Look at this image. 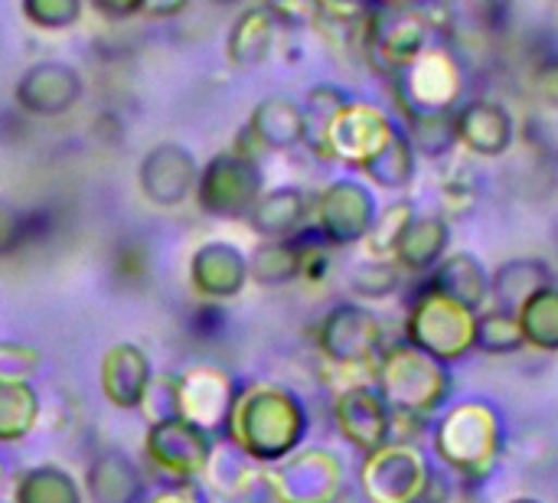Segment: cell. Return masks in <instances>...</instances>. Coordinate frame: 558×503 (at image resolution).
I'll return each instance as SVG.
<instances>
[{
  "mask_svg": "<svg viewBox=\"0 0 558 503\" xmlns=\"http://www.w3.org/2000/svg\"><path fill=\"white\" fill-rule=\"evenodd\" d=\"M271 478L284 503H333L343 488V465L324 448L294 452L271 468Z\"/></svg>",
  "mask_w": 558,
  "mask_h": 503,
  "instance_id": "14",
  "label": "cell"
},
{
  "mask_svg": "<svg viewBox=\"0 0 558 503\" xmlns=\"http://www.w3.org/2000/svg\"><path fill=\"white\" fill-rule=\"evenodd\" d=\"M428 475L432 465L415 445L389 442L366 455L360 468V488L369 503H415Z\"/></svg>",
  "mask_w": 558,
  "mask_h": 503,
  "instance_id": "11",
  "label": "cell"
},
{
  "mask_svg": "<svg viewBox=\"0 0 558 503\" xmlns=\"http://www.w3.org/2000/svg\"><path fill=\"white\" fill-rule=\"evenodd\" d=\"M435 458L464 484H484L507 448L504 416L487 399H468L448 409L432 429Z\"/></svg>",
  "mask_w": 558,
  "mask_h": 503,
  "instance_id": "2",
  "label": "cell"
},
{
  "mask_svg": "<svg viewBox=\"0 0 558 503\" xmlns=\"http://www.w3.org/2000/svg\"><path fill=\"white\" fill-rule=\"evenodd\" d=\"M415 216V206L412 203H405V200H399V203H389V206H383L379 213H376V223H373V229H369V236L363 239L366 245H369V255H392V249H396V239L402 236V229L409 226V219Z\"/></svg>",
  "mask_w": 558,
  "mask_h": 503,
  "instance_id": "37",
  "label": "cell"
},
{
  "mask_svg": "<svg viewBox=\"0 0 558 503\" xmlns=\"http://www.w3.org/2000/svg\"><path fill=\"white\" fill-rule=\"evenodd\" d=\"M144 475L124 452H101L85 471V494L92 503H144Z\"/></svg>",
  "mask_w": 558,
  "mask_h": 503,
  "instance_id": "24",
  "label": "cell"
},
{
  "mask_svg": "<svg viewBox=\"0 0 558 503\" xmlns=\"http://www.w3.org/2000/svg\"><path fill=\"white\" fill-rule=\"evenodd\" d=\"M262 471V465H255L252 458H245L232 442L226 445H216L213 448V458L206 465V481L216 494H226V498H239V491Z\"/></svg>",
  "mask_w": 558,
  "mask_h": 503,
  "instance_id": "35",
  "label": "cell"
},
{
  "mask_svg": "<svg viewBox=\"0 0 558 503\" xmlns=\"http://www.w3.org/2000/svg\"><path fill=\"white\" fill-rule=\"evenodd\" d=\"M39 393L33 383H0V445H16L39 422Z\"/></svg>",
  "mask_w": 558,
  "mask_h": 503,
  "instance_id": "31",
  "label": "cell"
},
{
  "mask_svg": "<svg viewBox=\"0 0 558 503\" xmlns=\"http://www.w3.org/2000/svg\"><path fill=\"white\" fill-rule=\"evenodd\" d=\"M314 200L301 187H275L258 196L248 213V223L265 239H291L307 229Z\"/></svg>",
  "mask_w": 558,
  "mask_h": 503,
  "instance_id": "23",
  "label": "cell"
},
{
  "mask_svg": "<svg viewBox=\"0 0 558 503\" xmlns=\"http://www.w3.org/2000/svg\"><path fill=\"white\" fill-rule=\"evenodd\" d=\"M520 327L526 337V347H536L543 354H558V285L539 288L520 311Z\"/></svg>",
  "mask_w": 558,
  "mask_h": 503,
  "instance_id": "32",
  "label": "cell"
},
{
  "mask_svg": "<svg viewBox=\"0 0 558 503\" xmlns=\"http://www.w3.org/2000/svg\"><path fill=\"white\" fill-rule=\"evenodd\" d=\"M304 137H307L304 108L284 95H271L255 105L235 144H252L248 154L258 157V151H291L304 144Z\"/></svg>",
  "mask_w": 558,
  "mask_h": 503,
  "instance_id": "19",
  "label": "cell"
},
{
  "mask_svg": "<svg viewBox=\"0 0 558 503\" xmlns=\"http://www.w3.org/2000/svg\"><path fill=\"white\" fill-rule=\"evenodd\" d=\"M248 282V259L232 242H203L190 259V285L206 301H229Z\"/></svg>",
  "mask_w": 558,
  "mask_h": 503,
  "instance_id": "20",
  "label": "cell"
},
{
  "mask_svg": "<svg viewBox=\"0 0 558 503\" xmlns=\"http://www.w3.org/2000/svg\"><path fill=\"white\" fill-rule=\"evenodd\" d=\"M235 503H284V498H281V491H278V484H275L271 471L262 468V471L239 491Z\"/></svg>",
  "mask_w": 558,
  "mask_h": 503,
  "instance_id": "42",
  "label": "cell"
},
{
  "mask_svg": "<svg viewBox=\"0 0 558 503\" xmlns=\"http://www.w3.org/2000/svg\"><path fill=\"white\" fill-rule=\"evenodd\" d=\"M190 0H147L144 3V13L147 16H177Z\"/></svg>",
  "mask_w": 558,
  "mask_h": 503,
  "instance_id": "47",
  "label": "cell"
},
{
  "mask_svg": "<svg viewBox=\"0 0 558 503\" xmlns=\"http://www.w3.org/2000/svg\"><path fill=\"white\" fill-rule=\"evenodd\" d=\"M415 160H418V154L399 124V134L363 167V173L373 183H379L383 190H405L415 180Z\"/></svg>",
  "mask_w": 558,
  "mask_h": 503,
  "instance_id": "34",
  "label": "cell"
},
{
  "mask_svg": "<svg viewBox=\"0 0 558 503\" xmlns=\"http://www.w3.org/2000/svg\"><path fill=\"white\" fill-rule=\"evenodd\" d=\"M262 170L255 157L239 154L235 147L226 154H216L196 177V203L203 213L216 219H239L248 216L258 203L262 190Z\"/></svg>",
  "mask_w": 558,
  "mask_h": 503,
  "instance_id": "7",
  "label": "cell"
},
{
  "mask_svg": "<svg viewBox=\"0 0 558 503\" xmlns=\"http://www.w3.org/2000/svg\"><path fill=\"white\" fill-rule=\"evenodd\" d=\"M481 196V180L474 177V170H454L445 183H441V200L448 216H464L474 209Z\"/></svg>",
  "mask_w": 558,
  "mask_h": 503,
  "instance_id": "40",
  "label": "cell"
},
{
  "mask_svg": "<svg viewBox=\"0 0 558 503\" xmlns=\"http://www.w3.org/2000/svg\"><path fill=\"white\" fill-rule=\"evenodd\" d=\"M396 134L399 121H392L379 105L350 95V101L330 118V124L314 141V151L363 170Z\"/></svg>",
  "mask_w": 558,
  "mask_h": 503,
  "instance_id": "5",
  "label": "cell"
},
{
  "mask_svg": "<svg viewBox=\"0 0 558 503\" xmlns=\"http://www.w3.org/2000/svg\"><path fill=\"white\" fill-rule=\"evenodd\" d=\"M510 503H539V501H533V498H517V501H510Z\"/></svg>",
  "mask_w": 558,
  "mask_h": 503,
  "instance_id": "49",
  "label": "cell"
},
{
  "mask_svg": "<svg viewBox=\"0 0 558 503\" xmlns=\"http://www.w3.org/2000/svg\"><path fill=\"white\" fill-rule=\"evenodd\" d=\"M150 380H154V367L137 344H114L105 350L98 367V386L108 406L121 412L141 409Z\"/></svg>",
  "mask_w": 558,
  "mask_h": 503,
  "instance_id": "18",
  "label": "cell"
},
{
  "mask_svg": "<svg viewBox=\"0 0 558 503\" xmlns=\"http://www.w3.org/2000/svg\"><path fill=\"white\" fill-rule=\"evenodd\" d=\"M144 3L147 0H92V7L108 20H128L134 13H144Z\"/></svg>",
  "mask_w": 558,
  "mask_h": 503,
  "instance_id": "45",
  "label": "cell"
},
{
  "mask_svg": "<svg viewBox=\"0 0 558 503\" xmlns=\"http://www.w3.org/2000/svg\"><path fill=\"white\" fill-rule=\"evenodd\" d=\"M458 121V144H464L477 157H500L513 144V118L504 105L490 98L464 101L454 111Z\"/></svg>",
  "mask_w": 558,
  "mask_h": 503,
  "instance_id": "21",
  "label": "cell"
},
{
  "mask_svg": "<svg viewBox=\"0 0 558 503\" xmlns=\"http://www.w3.org/2000/svg\"><path fill=\"white\" fill-rule=\"evenodd\" d=\"M235 393H239L235 380L219 367L203 363V367H190V370L173 376L177 416L199 426V429H206V432L226 429Z\"/></svg>",
  "mask_w": 558,
  "mask_h": 503,
  "instance_id": "13",
  "label": "cell"
},
{
  "mask_svg": "<svg viewBox=\"0 0 558 503\" xmlns=\"http://www.w3.org/2000/svg\"><path fill=\"white\" fill-rule=\"evenodd\" d=\"M526 347L523 327L517 311L507 308H487L477 311V327H474V350L487 357H510Z\"/></svg>",
  "mask_w": 558,
  "mask_h": 503,
  "instance_id": "33",
  "label": "cell"
},
{
  "mask_svg": "<svg viewBox=\"0 0 558 503\" xmlns=\"http://www.w3.org/2000/svg\"><path fill=\"white\" fill-rule=\"evenodd\" d=\"M474 327H477V311L441 295L428 282L409 301L405 340L441 363L464 360L474 350Z\"/></svg>",
  "mask_w": 558,
  "mask_h": 503,
  "instance_id": "4",
  "label": "cell"
},
{
  "mask_svg": "<svg viewBox=\"0 0 558 503\" xmlns=\"http://www.w3.org/2000/svg\"><path fill=\"white\" fill-rule=\"evenodd\" d=\"M432 288H438L441 295L461 301L471 311H481L484 301L490 298V272L484 268V262L471 252H454L448 259H441L432 268L428 278Z\"/></svg>",
  "mask_w": 558,
  "mask_h": 503,
  "instance_id": "26",
  "label": "cell"
},
{
  "mask_svg": "<svg viewBox=\"0 0 558 503\" xmlns=\"http://www.w3.org/2000/svg\"><path fill=\"white\" fill-rule=\"evenodd\" d=\"M451 494H454L451 478L441 468L432 465V475H428V481H425V488H422V494H418L415 503H451Z\"/></svg>",
  "mask_w": 558,
  "mask_h": 503,
  "instance_id": "44",
  "label": "cell"
},
{
  "mask_svg": "<svg viewBox=\"0 0 558 503\" xmlns=\"http://www.w3.org/2000/svg\"><path fill=\"white\" fill-rule=\"evenodd\" d=\"M23 16L33 26L43 29H65L72 23H78L82 16V0H20Z\"/></svg>",
  "mask_w": 558,
  "mask_h": 503,
  "instance_id": "38",
  "label": "cell"
},
{
  "mask_svg": "<svg viewBox=\"0 0 558 503\" xmlns=\"http://www.w3.org/2000/svg\"><path fill=\"white\" fill-rule=\"evenodd\" d=\"M376 7H412V3H418V0H373Z\"/></svg>",
  "mask_w": 558,
  "mask_h": 503,
  "instance_id": "48",
  "label": "cell"
},
{
  "mask_svg": "<svg viewBox=\"0 0 558 503\" xmlns=\"http://www.w3.org/2000/svg\"><path fill=\"white\" fill-rule=\"evenodd\" d=\"M376 196L366 183L353 180V177H340L330 187L320 190V196L314 200L311 219H314V232L333 249V245H353L363 242L376 223Z\"/></svg>",
  "mask_w": 558,
  "mask_h": 503,
  "instance_id": "9",
  "label": "cell"
},
{
  "mask_svg": "<svg viewBox=\"0 0 558 503\" xmlns=\"http://www.w3.org/2000/svg\"><path fill=\"white\" fill-rule=\"evenodd\" d=\"M333 419L340 435L363 455L389 445V406L379 396L373 383H353L347 386L333 403Z\"/></svg>",
  "mask_w": 558,
  "mask_h": 503,
  "instance_id": "16",
  "label": "cell"
},
{
  "mask_svg": "<svg viewBox=\"0 0 558 503\" xmlns=\"http://www.w3.org/2000/svg\"><path fill=\"white\" fill-rule=\"evenodd\" d=\"M533 88H536V95H539L546 105L558 108V56L539 62V69H536V75H533Z\"/></svg>",
  "mask_w": 558,
  "mask_h": 503,
  "instance_id": "43",
  "label": "cell"
},
{
  "mask_svg": "<svg viewBox=\"0 0 558 503\" xmlns=\"http://www.w3.org/2000/svg\"><path fill=\"white\" fill-rule=\"evenodd\" d=\"M458 111V108H454ZM454 111H435V108H402V131L412 141L415 154L425 157H448L458 147V121Z\"/></svg>",
  "mask_w": 558,
  "mask_h": 503,
  "instance_id": "28",
  "label": "cell"
},
{
  "mask_svg": "<svg viewBox=\"0 0 558 503\" xmlns=\"http://www.w3.org/2000/svg\"><path fill=\"white\" fill-rule=\"evenodd\" d=\"M213 448H216L213 435L180 416L150 422L147 439H144L147 462L154 465L157 475H163L173 484L203 478L213 458Z\"/></svg>",
  "mask_w": 558,
  "mask_h": 503,
  "instance_id": "10",
  "label": "cell"
},
{
  "mask_svg": "<svg viewBox=\"0 0 558 503\" xmlns=\"http://www.w3.org/2000/svg\"><path fill=\"white\" fill-rule=\"evenodd\" d=\"M435 20L412 7H373L363 39L376 65H383L389 75L402 72L409 62H415L432 46Z\"/></svg>",
  "mask_w": 558,
  "mask_h": 503,
  "instance_id": "8",
  "label": "cell"
},
{
  "mask_svg": "<svg viewBox=\"0 0 558 503\" xmlns=\"http://www.w3.org/2000/svg\"><path fill=\"white\" fill-rule=\"evenodd\" d=\"M82 88H85V82L69 62L46 59V62L29 65L20 75V82L13 88V98L26 115L56 118V115H65L82 98Z\"/></svg>",
  "mask_w": 558,
  "mask_h": 503,
  "instance_id": "17",
  "label": "cell"
},
{
  "mask_svg": "<svg viewBox=\"0 0 558 503\" xmlns=\"http://www.w3.org/2000/svg\"><path fill=\"white\" fill-rule=\"evenodd\" d=\"M275 33H278V20L258 3L248 7L229 29V59L245 69L258 65L275 46Z\"/></svg>",
  "mask_w": 558,
  "mask_h": 503,
  "instance_id": "29",
  "label": "cell"
},
{
  "mask_svg": "<svg viewBox=\"0 0 558 503\" xmlns=\"http://www.w3.org/2000/svg\"><path fill=\"white\" fill-rule=\"evenodd\" d=\"M311 239H314L311 226L291 239H265L248 259V278L265 285V288H278V285L304 278Z\"/></svg>",
  "mask_w": 558,
  "mask_h": 503,
  "instance_id": "25",
  "label": "cell"
},
{
  "mask_svg": "<svg viewBox=\"0 0 558 503\" xmlns=\"http://www.w3.org/2000/svg\"><path fill=\"white\" fill-rule=\"evenodd\" d=\"M0 484H3V468H0Z\"/></svg>",
  "mask_w": 558,
  "mask_h": 503,
  "instance_id": "50",
  "label": "cell"
},
{
  "mask_svg": "<svg viewBox=\"0 0 558 503\" xmlns=\"http://www.w3.org/2000/svg\"><path fill=\"white\" fill-rule=\"evenodd\" d=\"M39 370V350L3 340L0 344V383H29Z\"/></svg>",
  "mask_w": 558,
  "mask_h": 503,
  "instance_id": "39",
  "label": "cell"
},
{
  "mask_svg": "<svg viewBox=\"0 0 558 503\" xmlns=\"http://www.w3.org/2000/svg\"><path fill=\"white\" fill-rule=\"evenodd\" d=\"M144 503H203V494L193 488V481H180V484H170L167 491H157Z\"/></svg>",
  "mask_w": 558,
  "mask_h": 503,
  "instance_id": "46",
  "label": "cell"
},
{
  "mask_svg": "<svg viewBox=\"0 0 558 503\" xmlns=\"http://www.w3.org/2000/svg\"><path fill=\"white\" fill-rule=\"evenodd\" d=\"M553 282L556 275L543 259H510L490 275V301L494 308L520 311L539 288Z\"/></svg>",
  "mask_w": 558,
  "mask_h": 503,
  "instance_id": "27",
  "label": "cell"
},
{
  "mask_svg": "<svg viewBox=\"0 0 558 503\" xmlns=\"http://www.w3.org/2000/svg\"><path fill=\"white\" fill-rule=\"evenodd\" d=\"M317 350L330 367L363 370L383 357V321L366 304H333L317 324Z\"/></svg>",
  "mask_w": 558,
  "mask_h": 503,
  "instance_id": "6",
  "label": "cell"
},
{
  "mask_svg": "<svg viewBox=\"0 0 558 503\" xmlns=\"http://www.w3.org/2000/svg\"><path fill=\"white\" fill-rule=\"evenodd\" d=\"M258 7H265L278 20V26H304L317 16V0H258Z\"/></svg>",
  "mask_w": 558,
  "mask_h": 503,
  "instance_id": "41",
  "label": "cell"
},
{
  "mask_svg": "<svg viewBox=\"0 0 558 503\" xmlns=\"http://www.w3.org/2000/svg\"><path fill=\"white\" fill-rule=\"evenodd\" d=\"M199 164L183 144H157L144 154L137 167V183L147 203L154 206H180L193 190H196Z\"/></svg>",
  "mask_w": 558,
  "mask_h": 503,
  "instance_id": "15",
  "label": "cell"
},
{
  "mask_svg": "<svg viewBox=\"0 0 558 503\" xmlns=\"http://www.w3.org/2000/svg\"><path fill=\"white\" fill-rule=\"evenodd\" d=\"M448 242H451V226L441 213H422V216L415 213L402 229V236L396 239L392 262L402 272H415V275L432 272L445 259Z\"/></svg>",
  "mask_w": 558,
  "mask_h": 503,
  "instance_id": "22",
  "label": "cell"
},
{
  "mask_svg": "<svg viewBox=\"0 0 558 503\" xmlns=\"http://www.w3.org/2000/svg\"><path fill=\"white\" fill-rule=\"evenodd\" d=\"M229 442L255 465H281L291 458L307 435V409L298 393L275 383L239 386L229 419Z\"/></svg>",
  "mask_w": 558,
  "mask_h": 503,
  "instance_id": "1",
  "label": "cell"
},
{
  "mask_svg": "<svg viewBox=\"0 0 558 503\" xmlns=\"http://www.w3.org/2000/svg\"><path fill=\"white\" fill-rule=\"evenodd\" d=\"M399 285H402V268L383 255H369V259L356 262L350 272V291L360 301H383V298L396 295Z\"/></svg>",
  "mask_w": 558,
  "mask_h": 503,
  "instance_id": "36",
  "label": "cell"
},
{
  "mask_svg": "<svg viewBox=\"0 0 558 503\" xmlns=\"http://www.w3.org/2000/svg\"><path fill=\"white\" fill-rule=\"evenodd\" d=\"M451 383L454 380L448 363L422 354L409 340L383 350V357L373 367V386L386 399L389 412L432 419L448 403Z\"/></svg>",
  "mask_w": 558,
  "mask_h": 503,
  "instance_id": "3",
  "label": "cell"
},
{
  "mask_svg": "<svg viewBox=\"0 0 558 503\" xmlns=\"http://www.w3.org/2000/svg\"><path fill=\"white\" fill-rule=\"evenodd\" d=\"M402 108H435L454 111L464 79L458 59L445 46H428L415 62L392 75Z\"/></svg>",
  "mask_w": 558,
  "mask_h": 503,
  "instance_id": "12",
  "label": "cell"
},
{
  "mask_svg": "<svg viewBox=\"0 0 558 503\" xmlns=\"http://www.w3.org/2000/svg\"><path fill=\"white\" fill-rule=\"evenodd\" d=\"M13 503H85L78 481L59 465H36L16 478Z\"/></svg>",
  "mask_w": 558,
  "mask_h": 503,
  "instance_id": "30",
  "label": "cell"
}]
</instances>
